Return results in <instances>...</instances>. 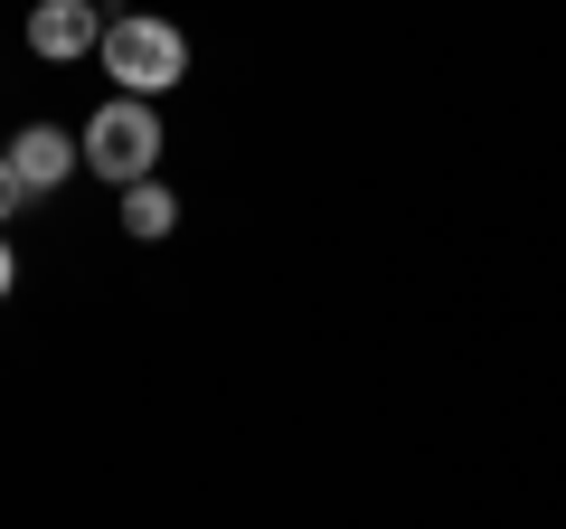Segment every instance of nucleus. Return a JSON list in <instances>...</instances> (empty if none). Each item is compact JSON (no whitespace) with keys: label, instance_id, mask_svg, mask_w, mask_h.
<instances>
[{"label":"nucleus","instance_id":"7","mask_svg":"<svg viewBox=\"0 0 566 529\" xmlns=\"http://www.w3.org/2000/svg\"><path fill=\"white\" fill-rule=\"evenodd\" d=\"M10 284H20V256H10V237H0V303H10Z\"/></svg>","mask_w":566,"mask_h":529},{"label":"nucleus","instance_id":"2","mask_svg":"<svg viewBox=\"0 0 566 529\" xmlns=\"http://www.w3.org/2000/svg\"><path fill=\"white\" fill-rule=\"evenodd\" d=\"M76 143H85V170H95V180L142 189L151 162H161V114H151L142 95H114V104H95V123H85Z\"/></svg>","mask_w":566,"mask_h":529},{"label":"nucleus","instance_id":"5","mask_svg":"<svg viewBox=\"0 0 566 529\" xmlns=\"http://www.w3.org/2000/svg\"><path fill=\"white\" fill-rule=\"evenodd\" d=\"M123 227H133L142 246H161L170 227H180V199H170L161 180H142V189H123Z\"/></svg>","mask_w":566,"mask_h":529},{"label":"nucleus","instance_id":"3","mask_svg":"<svg viewBox=\"0 0 566 529\" xmlns=\"http://www.w3.org/2000/svg\"><path fill=\"white\" fill-rule=\"evenodd\" d=\"M29 48H39L48 66L85 58V48H104V10L95 0H39V10H29Z\"/></svg>","mask_w":566,"mask_h":529},{"label":"nucleus","instance_id":"4","mask_svg":"<svg viewBox=\"0 0 566 529\" xmlns=\"http://www.w3.org/2000/svg\"><path fill=\"white\" fill-rule=\"evenodd\" d=\"M76 162H85V143H76V133H57V123H20V143H10L20 189H57Z\"/></svg>","mask_w":566,"mask_h":529},{"label":"nucleus","instance_id":"6","mask_svg":"<svg viewBox=\"0 0 566 529\" xmlns=\"http://www.w3.org/2000/svg\"><path fill=\"white\" fill-rule=\"evenodd\" d=\"M20 199H29V189H20V170H10V152H0V227L20 218Z\"/></svg>","mask_w":566,"mask_h":529},{"label":"nucleus","instance_id":"1","mask_svg":"<svg viewBox=\"0 0 566 529\" xmlns=\"http://www.w3.org/2000/svg\"><path fill=\"white\" fill-rule=\"evenodd\" d=\"M104 76L151 104V95H170L189 76V39L170 20H151V10H123V20H104Z\"/></svg>","mask_w":566,"mask_h":529}]
</instances>
